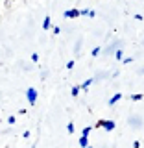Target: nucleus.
<instances>
[{
  "label": "nucleus",
  "instance_id": "nucleus-10",
  "mask_svg": "<svg viewBox=\"0 0 144 148\" xmlns=\"http://www.w3.org/2000/svg\"><path fill=\"white\" fill-rule=\"evenodd\" d=\"M100 52H102V48H100V46H94V48H92V52H91V54H92V58H96V56H98Z\"/></svg>",
  "mask_w": 144,
  "mask_h": 148
},
{
  "label": "nucleus",
  "instance_id": "nucleus-8",
  "mask_svg": "<svg viewBox=\"0 0 144 148\" xmlns=\"http://www.w3.org/2000/svg\"><path fill=\"white\" fill-rule=\"evenodd\" d=\"M115 58H117L118 61H122V59H124V52H122V48H117V50H115Z\"/></svg>",
  "mask_w": 144,
  "mask_h": 148
},
{
  "label": "nucleus",
  "instance_id": "nucleus-17",
  "mask_svg": "<svg viewBox=\"0 0 144 148\" xmlns=\"http://www.w3.org/2000/svg\"><path fill=\"white\" fill-rule=\"evenodd\" d=\"M52 32H54V34H55V35H57V34H59V32H61V28H59V26H54V28H52Z\"/></svg>",
  "mask_w": 144,
  "mask_h": 148
},
{
  "label": "nucleus",
  "instance_id": "nucleus-9",
  "mask_svg": "<svg viewBox=\"0 0 144 148\" xmlns=\"http://www.w3.org/2000/svg\"><path fill=\"white\" fill-rule=\"evenodd\" d=\"M80 91H81V85H74L72 91H70V95L72 96H78V95H80Z\"/></svg>",
  "mask_w": 144,
  "mask_h": 148
},
{
  "label": "nucleus",
  "instance_id": "nucleus-5",
  "mask_svg": "<svg viewBox=\"0 0 144 148\" xmlns=\"http://www.w3.org/2000/svg\"><path fill=\"white\" fill-rule=\"evenodd\" d=\"M118 100H122V95H120V92H117V95H113V96H111L109 102H107V106H115Z\"/></svg>",
  "mask_w": 144,
  "mask_h": 148
},
{
  "label": "nucleus",
  "instance_id": "nucleus-2",
  "mask_svg": "<svg viewBox=\"0 0 144 148\" xmlns=\"http://www.w3.org/2000/svg\"><path fill=\"white\" fill-rule=\"evenodd\" d=\"M26 100L30 106H33L37 102V89H33V87H30V89H26Z\"/></svg>",
  "mask_w": 144,
  "mask_h": 148
},
{
  "label": "nucleus",
  "instance_id": "nucleus-20",
  "mask_svg": "<svg viewBox=\"0 0 144 148\" xmlns=\"http://www.w3.org/2000/svg\"><path fill=\"white\" fill-rule=\"evenodd\" d=\"M133 148H141V143H139V141H133Z\"/></svg>",
  "mask_w": 144,
  "mask_h": 148
},
{
  "label": "nucleus",
  "instance_id": "nucleus-4",
  "mask_svg": "<svg viewBox=\"0 0 144 148\" xmlns=\"http://www.w3.org/2000/svg\"><path fill=\"white\" fill-rule=\"evenodd\" d=\"M43 30H52V18H50V15L44 17V21H43Z\"/></svg>",
  "mask_w": 144,
  "mask_h": 148
},
{
  "label": "nucleus",
  "instance_id": "nucleus-1",
  "mask_svg": "<svg viewBox=\"0 0 144 148\" xmlns=\"http://www.w3.org/2000/svg\"><path fill=\"white\" fill-rule=\"evenodd\" d=\"M96 128H104L105 132H113L115 128H117V124H115V120H98V122H96Z\"/></svg>",
  "mask_w": 144,
  "mask_h": 148
},
{
  "label": "nucleus",
  "instance_id": "nucleus-6",
  "mask_svg": "<svg viewBox=\"0 0 144 148\" xmlns=\"http://www.w3.org/2000/svg\"><path fill=\"white\" fill-rule=\"evenodd\" d=\"M80 146H81V148L89 146V137H87V135H81V137H80Z\"/></svg>",
  "mask_w": 144,
  "mask_h": 148
},
{
  "label": "nucleus",
  "instance_id": "nucleus-14",
  "mask_svg": "<svg viewBox=\"0 0 144 148\" xmlns=\"http://www.w3.org/2000/svg\"><path fill=\"white\" fill-rule=\"evenodd\" d=\"M31 61H33V63H37V61H39V54H37V52H33V54H31Z\"/></svg>",
  "mask_w": 144,
  "mask_h": 148
},
{
  "label": "nucleus",
  "instance_id": "nucleus-7",
  "mask_svg": "<svg viewBox=\"0 0 144 148\" xmlns=\"http://www.w3.org/2000/svg\"><path fill=\"white\" fill-rule=\"evenodd\" d=\"M92 82H94L92 78H89V80H85V82L81 83V89H83V91H87V89H89V87L92 85Z\"/></svg>",
  "mask_w": 144,
  "mask_h": 148
},
{
  "label": "nucleus",
  "instance_id": "nucleus-15",
  "mask_svg": "<svg viewBox=\"0 0 144 148\" xmlns=\"http://www.w3.org/2000/svg\"><path fill=\"white\" fill-rule=\"evenodd\" d=\"M131 61H133V58H124V59H122V63H124V65H129Z\"/></svg>",
  "mask_w": 144,
  "mask_h": 148
},
{
  "label": "nucleus",
  "instance_id": "nucleus-18",
  "mask_svg": "<svg viewBox=\"0 0 144 148\" xmlns=\"http://www.w3.org/2000/svg\"><path fill=\"white\" fill-rule=\"evenodd\" d=\"M15 120H17V119L13 117V115H11V117H8V122H9V124H15Z\"/></svg>",
  "mask_w": 144,
  "mask_h": 148
},
{
  "label": "nucleus",
  "instance_id": "nucleus-19",
  "mask_svg": "<svg viewBox=\"0 0 144 148\" xmlns=\"http://www.w3.org/2000/svg\"><path fill=\"white\" fill-rule=\"evenodd\" d=\"M89 11H91V9H81V15H85V17H89Z\"/></svg>",
  "mask_w": 144,
  "mask_h": 148
},
{
  "label": "nucleus",
  "instance_id": "nucleus-21",
  "mask_svg": "<svg viewBox=\"0 0 144 148\" xmlns=\"http://www.w3.org/2000/svg\"><path fill=\"white\" fill-rule=\"evenodd\" d=\"M85 148H92V146H91V145H89V146H85Z\"/></svg>",
  "mask_w": 144,
  "mask_h": 148
},
{
  "label": "nucleus",
  "instance_id": "nucleus-11",
  "mask_svg": "<svg viewBox=\"0 0 144 148\" xmlns=\"http://www.w3.org/2000/svg\"><path fill=\"white\" fill-rule=\"evenodd\" d=\"M91 126H85V128H83V132H81V135H87V137H89V133H91Z\"/></svg>",
  "mask_w": 144,
  "mask_h": 148
},
{
  "label": "nucleus",
  "instance_id": "nucleus-12",
  "mask_svg": "<svg viewBox=\"0 0 144 148\" xmlns=\"http://www.w3.org/2000/svg\"><path fill=\"white\" fill-rule=\"evenodd\" d=\"M131 100L133 102H141L142 100V95H131Z\"/></svg>",
  "mask_w": 144,
  "mask_h": 148
},
{
  "label": "nucleus",
  "instance_id": "nucleus-16",
  "mask_svg": "<svg viewBox=\"0 0 144 148\" xmlns=\"http://www.w3.org/2000/svg\"><path fill=\"white\" fill-rule=\"evenodd\" d=\"M67 130H68V133H74V124H72V122H68V126H67Z\"/></svg>",
  "mask_w": 144,
  "mask_h": 148
},
{
  "label": "nucleus",
  "instance_id": "nucleus-3",
  "mask_svg": "<svg viewBox=\"0 0 144 148\" xmlns=\"http://www.w3.org/2000/svg\"><path fill=\"white\" fill-rule=\"evenodd\" d=\"M80 15H81V9H76V8L67 9V11L63 13V17H65V18H78Z\"/></svg>",
  "mask_w": 144,
  "mask_h": 148
},
{
  "label": "nucleus",
  "instance_id": "nucleus-13",
  "mask_svg": "<svg viewBox=\"0 0 144 148\" xmlns=\"http://www.w3.org/2000/svg\"><path fill=\"white\" fill-rule=\"evenodd\" d=\"M74 65H76V61H74V59H70V61H67V69L70 71V69H74Z\"/></svg>",
  "mask_w": 144,
  "mask_h": 148
}]
</instances>
